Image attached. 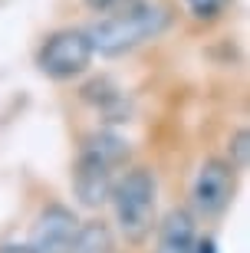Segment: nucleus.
<instances>
[{
  "instance_id": "f257e3e1",
  "label": "nucleus",
  "mask_w": 250,
  "mask_h": 253,
  "mask_svg": "<svg viewBox=\"0 0 250 253\" xmlns=\"http://www.w3.org/2000/svg\"><path fill=\"white\" fill-rule=\"evenodd\" d=\"M168 20L171 17H168V10L161 3L135 0V3H125V7L112 10L109 17L96 20L93 27L86 30V37L93 43V53L122 56V53H132V49L145 46L149 40L161 37Z\"/></svg>"
},
{
  "instance_id": "f03ea898",
  "label": "nucleus",
  "mask_w": 250,
  "mask_h": 253,
  "mask_svg": "<svg viewBox=\"0 0 250 253\" xmlns=\"http://www.w3.org/2000/svg\"><path fill=\"white\" fill-rule=\"evenodd\" d=\"M122 161H125L122 138H115L109 131H99L93 138H86L73 168V191L79 197V204L99 207L109 201L112 184H115V168Z\"/></svg>"
},
{
  "instance_id": "7ed1b4c3",
  "label": "nucleus",
  "mask_w": 250,
  "mask_h": 253,
  "mask_svg": "<svg viewBox=\"0 0 250 253\" xmlns=\"http://www.w3.org/2000/svg\"><path fill=\"white\" fill-rule=\"evenodd\" d=\"M112 211L115 224L125 234V240H142L155 224L158 207V181L149 168H132L112 184Z\"/></svg>"
},
{
  "instance_id": "20e7f679",
  "label": "nucleus",
  "mask_w": 250,
  "mask_h": 253,
  "mask_svg": "<svg viewBox=\"0 0 250 253\" xmlns=\"http://www.w3.org/2000/svg\"><path fill=\"white\" fill-rule=\"evenodd\" d=\"M37 63L50 79H76L93 63V43L86 30H56L40 46Z\"/></svg>"
},
{
  "instance_id": "39448f33",
  "label": "nucleus",
  "mask_w": 250,
  "mask_h": 253,
  "mask_svg": "<svg viewBox=\"0 0 250 253\" xmlns=\"http://www.w3.org/2000/svg\"><path fill=\"white\" fill-rule=\"evenodd\" d=\"M231 197H234V168L217 158L204 161L195 178V188H191L195 211L204 217H217L224 207L231 204Z\"/></svg>"
},
{
  "instance_id": "423d86ee",
  "label": "nucleus",
  "mask_w": 250,
  "mask_h": 253,
  "mask_svg": "<svg viewBox=\"0 0 250 253\" xmlns=\"http://www.w3.org/2000/svg\"><path fill=\"white\" fill-rule=\"evenodd\" d=\"M79 230L73 211H66L63 204H50L33 224V237H30V250L33 253H69Z\"/></svg>"
},
{
  "instance_id": "0eeeda50",
  "label": "nucleus",
  "mask_w": 250,
  "mask_h": 253,
  "mask_svg": "<svg viewBox=\"0 0 250 253\" xmlns=\"http://www.w3.org/2000/svg\"><path fill=\"white\" fill-rule=\"evenodd\" d=\"M195 220L188 211H171L158 230L155 253H191L195 250Z\"/></svg>"
},
{
  "instance_id": "6e6552de",
  "label": "nucleus",
  "mask_w": 250,
  "mask_h": 253,
  "mask_svg": "<svg viewBox=\"0 0 250 253\" xmlns=\"http://www.w3.org/2000/svg\"><path fill=\"white\" fill-rule=\"evenodd\" d=\"M69 253H112V237H109V230H105V224L79 227Z\"/></svg>"
},
{
  "instance_id": "1a4fd4ad",
  "label": "nucleus",
  "mask_w": 250,
  "mask_h": 253,
  "mask_svg": "<svg viewBox=\"0 0 250 253\" xmlns=\"http://www.w3.org/2000/svg\"><path fill=\"white\" fill-rule=\"evenodd\" d=\"M227 3H231V0H185L188 13L195 20H217L224 10H227Z\"/></svg>"
},
{
  "instance_id": "9d476101",
  "label": "nucleus",
  "mask_w": 250,
  "mask_h": 253,
  "mask_svg": "<svg viewBox=\"0 0 250 253\" xmlns=\"http://www.w3.org/2000/svg\"><path fill=\"white\" fill-rule=\"evenodd\" d=\"M234 151H237L234 168H244V165H247V131H237V135H234Z\"/></svg>"
},
{
  "instance_id": "9b49d317",
  "label": "nucleus",
  "mask_w": 250,
  "mask_h": 253,
  "mask_svg": "<svg viewBox=\"0 0 250 253\" xmlns=\"http://www.w3.org/2000/svg\"><path fill=\"white\" fill-rule=\"evenodd\" d=\"M93 10H119L125 7V3H135V0H86Z\"/></svg>"
},
{
  "instance_id": "f8f14e48",
  "label": "nucleus",
  "mask_w": 250,
  "mask_h": 253,
  "mask_svg": "<svg viewBox=\"0 0 250 253\" xmlns=\"http://www.w3.org/2000/svg\"><path fill=\"white\" fill-rule=\"evenodd\" d=\"M191 253H217V247H214V240H201V244H195Z\"/></svg>"
},
{
  "instance_id": "ddd939ff",
  "label": "nucleus",
  "mask_w": 250,
  "mask_h": 253,
  "mask_svg": "<svg viewBox=\"0 0 250 253\" xmlns=\"http://www.w3.org/2000/svg\"><path fill=\"white\" fill-rule=\"evenodd\" d=\"M0 253H33V250H30V247H3Z\"/></svg>"
}]
</instances>
